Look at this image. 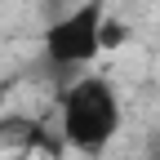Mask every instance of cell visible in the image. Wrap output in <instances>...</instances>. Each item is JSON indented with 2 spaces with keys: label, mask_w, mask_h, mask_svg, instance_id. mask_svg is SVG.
Wrapping results in <instances>:
<instances>
[{
  "label": "cell",
  "mask_w": 160,
  "mask_h": 160,
  "mask_svg": "<svg viewBox=\"0 0 160 160\" xmlns=\"http://www.w3.org/2000/svg\"><path fill=\"white\" fill-rule=\"evenodd\" d=\"M102 18L107 0H80L45 27V58L58 71H85L102 58Z\"/></svg>",
  "instance_id": "7a4b0ae2"
},
{
  "label": "cell",
  "mask_w": 160,
  "mask_h": 160,
  "mask_svg": "<svg viewBox=\"0 0 160 160\" xmlns=\"http://www.w3.org/2000/svg\"><path fill=\"white\" fill-rule=\"evenodd\" d=\"M129 22H125V18H116L111 9H107V18H102V53H116V49H125L129 45Z\"/></svg>",
  "instance_id": "3957f363"
},
{
  "label": "cell",
  "mask_w": 160,
  "mask_h": 160,
  "mask_svg": "<svg viewBox=\"0 0 160 160\" xmlns=\"http://www.w3.org/2000/svg\"><path fill=\"white\" fill-rule=\"evenodd\" d=\"M125 129V98L102 71H76L58 98V138L80 156H102Z\"/></svg>",
  "instance_id": "6da1fadb"
}]
</instances>
